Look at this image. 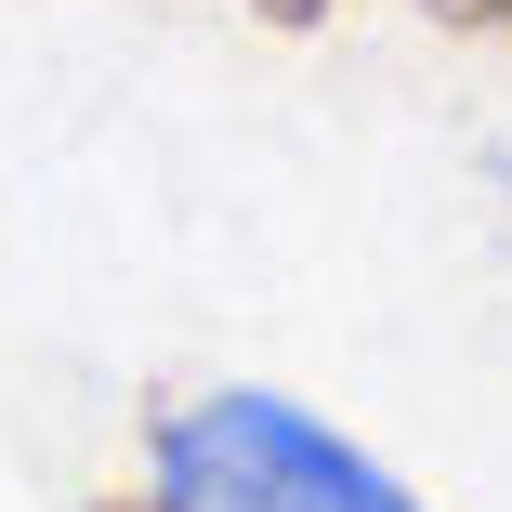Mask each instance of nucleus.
Listing matches in <instances>:
<instances>
[{
  "instance_id": "obj_1",
  "label": "nucleus",
  "mask_w": 512,
  "mask_h": 512,
  "mask_svg": "<svg viewBox=\"0 0 512 512\" xmlns=\"http://www.w3.org/2000/svg\"><path fill=\"white\" fill-rule=\"evenodd\" d=\"M158 512H421L355 434H329L289 394H197L145 434Z\"/></svg>"
},
{
  "instance_id": "obj_3",
  "label": "nucleus",
  "mask_w": 512,
  "mask_h": 512,
  "mask_svg": "<svg viewBox=\"0 0 512 512\" xmlns=\"http://www.w3.org/2000/svg\"><path fill=\"white\" fill-rule=\"evenodd\" d=\"M250 14H263V27H316L329 0H250Z\"/></svg>"
},
{
  "instance_id": "obj_2",
  "label": "nucleus",
  "mask_w": 512,
  "mask_h": 512,
  "mask_svg": "<svg viewBox=\"0 0 512 512\" xmlns=\"http://www.w3.org/2000/svg\"><path fill=\"white\" fill-rule=\"evenodd\" d=\"M434 27H512V0H421Z\"/></svg>"
}]
</instances>
